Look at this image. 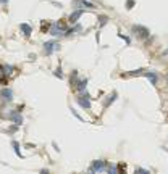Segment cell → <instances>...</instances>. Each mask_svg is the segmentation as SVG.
<instances>
[{"instance_id":"6da1fadb","label":"cell","mask_w":168,"mask_h":174,"mask_svg":"<svg viewBox=\"0 0 168 174\" xmlns=\"http://www.w3.org/2000/svg\"><path fill=\"white\" fill-rule=\"evenodd\" d=\"M65 32H66V29L63 23H53L52 27L48 29V34H52V35H65Z\"/></svg>"},{"instance_id":"7a4b0ae2","label":"cell","mask_w":168,"mask_h":174,"mask_svg":"<svg viewBox=\"0 0 168 174\" xmlns=\"http://www.w3.org/2000/svg\"><path fill=\"white\" fill-rule=\"evenodd\" d=\"M132 32H134L137 37H141V39H147L149 37V29L147 27H144V26H139V24H136V26H132Z\"/></svg>"},{"instance_id":"3957f363","label":"cell","mask_w":168,"mask_h":174,"mask_svg":"<svg viewBox=\"0 0 168 174\" xmlns=\"http://www.w3.org/2000/svg\"><path fill=\"white\" fill-rule=\"evenodd\" d=\"M55 50H58V44L57 42H53V40H48L44 44V53L48 56V55H52Z\"/></svg>"},{"instance_id":"277c9868","label":"cell","mask_w":168,"mask_h":174,"mask_svg":"<svg viewBox=\"0 0 168 174\" xmlns=\"http://www.w3.org/2000/svg\"><path fill=\"white\" fill-rule=\"evenodd\" d=\"M8 119H11L13 122H15L16 126H19L21 122H23V118H21V114H19V110H15V111H11L8 116H6Z\"/></svg>"},{"instance_id":"5b68a950","label":"cell","mask_w":168,"mask_h":174,"mask_svg":"<svg viewBox=\"0 0 168 174\" xmlns=\"http://www.w3.org/2000/svg\"><path fill=\"white\" fill-rule=\"evenodd\" d=\"M105 169V161H102V160H97V161L92 163V166H90V171L92 172H99V171H103Z\"/></svg>"},{"instance_id":"8992f818","label":"cell","mask_w":168,"mask_h":174,"mask_svg":"<svg viewBox=\"0 0 168 174\" xmlns=\"http://www.w3.org/2000/svg\"><path fill=\"white\" fill-rule=\"evenodd\" d=\"M76 100H78V103H79L82 108H86V110H89V108H90V100L87 98V95H84V98H82V95H81V97H78Z\"/></svg>"},{"instance_id":"52a82bcc","label":"cell","mask_w":168,"mask_h":174,"mask_svg":"<svg viewBox=\"0 0 168 174\" xmlns=\"http://www.w3.org/2000/svg\"><path fill=\"white\" fill-rule=\"evenodd\" d=\"M147 79L150 81V84H153V85H157V81H158V74L157 72H153V71H149V72H145L144 74Z\"/></svg>"},{"instance_id":"ba28073f","label":"cell","mask_w":168,"mask_h":174,"mask_svg":"<svg viewBox=\"0 0 168 174\" xmlns=\"http://www.w3.org/2000/svg\"><path fill=\"white\" fill-rule=\"evenodd\" d=\"M19 29L23 31V34L26 35V37H29V35L32 34V27H31L29 24H26V23H21V24H19Z\"/></svg>"},{"instance_id":"9c48e42d","label":"cell","mask_w":168,"mask_h":174,"mask_svg":"<svg viewBox=\"0 0 168 174\" xmlns=\"http://www.w3.org/2000/svg\"><path fill=\"white\" fill-rule=\"evenodd\" d=\"M81 14H82V10H76V11H73L71 14H69V23L74 24L76 21H78V19L81 18Z\"/></svg>"},{"instance_id":"30bf717a","label":"cell","mask_w":168,"mask_h":174,"mask_svg":"<svg viewBox=\"0 0 168 174\" xmlns=\"http://www.w3.org/2000/svg\"><path fill=\"white\" fill-rule=\"evenodd\" d=\"M11 95H13V92H11L10 89H3V90H2V98H3V100H6V102H10V100L13 98Z\"/></svg>"},{"instance_id":"8fae6325","label":"cell","mask_w":168,"mask_h":174,"mask_svg":"<svg viewBox=\"0 0 168 174\" xmlns=\"http://www.w3.org/2000/svg\"><path fill=\"white\" fill-rule=\"evenodd\" d=\"M76 5H82V6H87V8H95V6L90 3V2H87V0H76L74 2Z\"/></svg>"},{"instance_id":"7c38bea8","label":"cell","mask_w":168,"mask_h":174,"mask_svg":"<svg viewBox=\"0 0 168 174\" xmlns=\"http://www.w3.org/2000/svg\"><path fill=\"white\" fill-rule=\"evenodd\" d=\"M86 85H87V79H82V81H79V82H78V85H76V87H78V89L82 92L84 89H86Z\"/></svg>"},{"instance_id":"4fadbf2b","label":"cell","mask_w":168,"mask_h":174,"mask_svg":"<svg viewBox=\"0 0 168 174\" xmlns=\"http://www.w3.org/2000/svg\"><path fill=\"white\" fill-rule=\"evenodd\" d=\"M11 145H13V148H15V153H16V155H19V156H23V155H21V151H19V147H18V143H16V142H13Z\"/></svg>"},{"instance_id":"5bb4252c","label":"cell","mask_w":168,"mask_h":174,"mask_svg":"<svg viewBox=\"0 0 168 174\" xmlns=\"http://www.w3.org/2000/svg\"><path fill=\"white\" fill-rule=\"evenodd\" d=\"M11 66H10V64H3V72H6V74H10V72H11Z\"/></svg>"},{"instance_id":"9a60e30c","label":"cell","mask_w":168,"mask_h":174,"mask_svg":"<svg viewBox=\"0 0 168 174\" xmlns=\"http://www.w3.org/2000/svg\"><path fill=\"white\" fill-rule=\"evenodd\" d=\"M99 19H100V26H105V24H107V21H108L107 16H100Z\"/></svg>"},{"instance_id":"2e32d148","label":"cell","mask_w":168,"mask_h":174,"mask_svg":"<svg viewBox=\"0 0 168 174\" xmlns=\"http://www.w3.org/2000/svg\"><path fill=\"white\" fill-rule=\"evenodd\" d=\"M107 171H108V172H118V168H116V166H108Z\"/></svg>"},{"instance_id":"e0dca14e","label":"cell","mask_w":168,"mask_h":174,"mask_svg":"<svg viewBox=\"0 0 168 174\" xmlns=\"http://www.w3.org/2000/svg\"><path fill=\"white\" fill-rule=\"evenodd\" d=\"M132 5H134V0H128V2H126V8H132Z\"/></svg>"},{"instance_id":"ac0fdd59","label":"cell","mask_w":168,"mask_h":174,"mask_svg":"<svg viewBox=\"0 0 168 174\" xmlns=\"http://www.w3.org/2000/svg\"><path fill=\"white\" fill-rule=\"evenodd\" d=\"M53 74H55V76H58L60 79L63 77V74H61V69H60V68H58V69H55V72H53Z\"/></svg>"},{"instance_id":"d6986e66","label":"cell","mask_w":168,"mask_h":174,"mask_svg":"<svg viewBox=\"0 0 168 174\" xmlns=\"http://www.w3.org/2000/svg\"><path fill=\"white\" fill-rule=\"evenodd\" d=\"M118 35H120V37L126 42V44H131V40H129V37H126V35H123V34H118Z\"/></svg>"},{"instance_id":"ffe728a7","label":"cell","mask_w":168,"mask_h":174,"mask_svg":"<svg viewBox=\"0 0 168 174\" xmlns=\"http://www.w3.org/2000/svg\"><path fill=\"white\" fill-rule=\"evenodd\" d=\"M142 71H144V69H136V71H131L129 74H131V76H132V74H141Z\"/></svg>"},{"instance_id":"44dd1931","label":"cell","mask_w":168,"mask_h":174,"mask_svg":"<svg viewBox=\"0 0 168 174\" xmlns=\"http://www.w3.org/2000/svg\"><path fill=\"white\" fill-rule=\"evenodd\" d=\"M8 3V0H2V5H6Z\"/></svg>"},{"instance_id":"7402d4cb","label":"cell","mask_w":168,"mask_h":174,"mask_svg":"<svg viewBox=\"0 0 168 174\" xmlns=\"http://www.w3.org/2000/svg\"><path fill=\"white\" fill-rule=\"evenodd\" d=\"M165 81H166V84H168V72H166V76H165Z\"/></svg>"},{"instance_id":"603a6c76","label":"cell","mask_w":168,"mask_h":174,"mask_svg":"<svg viewBox=\"0 0 168 174\" xmlns=\"http://www.w3.org/2000/svg\"><path fill=\"white\" fill-rule=\"evenodd\" d=\"M163 55H168V48L165 50V52H163Z\"/></svg>"}]
</instances>
